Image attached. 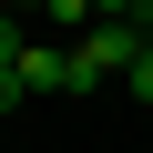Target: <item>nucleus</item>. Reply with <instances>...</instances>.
<instances>
[{
	"mask_svg": "<svg viewBox=\"0 0 153 153\" xmlns=\"http://www.w3.org/2000/svg\"><path fill=\"white\" fill-rule=\"evenodd\" d=\"M143 21H92L82 41H71V92H102V82H123V71L143 61Z\"/></svg>",
	"mask_w": 153,
	"mask_h": 153,
	"instance_id": "1",
	"label": "nucleus"
},
{
	"mask_svg": "<svg viewBox=\"0 0 153 153\" xmlns=\"http://www.w3.org/2000/svg\"><path fill=\"white\" fill-rule=\"evenodd\" d=\"M92 10H102V21H133V10H143V0H92Z\"/></svg>",
	"mask_w": 153,
	"mask_h": 153,
	"instance_id": "7",
	"label": "nucleus"
},
{
	"mask_svg": "<svg viewBox=\"0 0 153 153\" xmlns=\"http://www.w3.org/2000/svg\"><path fill=\"white\" fill-rule=\"evenodd\" d=\"M143 10H153V0H143Z\"/></svg>",
	"mask_w": 153,
	"mask_h": 153,
	"instance_id": "9",
	"label": "nucleus"
},
{
	"mask_svg": "<svg viewBox=\"0 0 153 153\" xmlns=\"http://www.w3.org/2000/svg\"><path fill=\"white\" fill-rule=\"evenodd\" d=\"M123 92H133V102H153V41H143V61L123 71Z\"/></svg>",
	"mask_w": 153,
	"mask_h": 153,
	"instance_id": "5",
	"label": "nucleus"
},
{
	"mask_svg": "<svg viewBox=\"0 0 153 153\" xmlns=\"http://www.w3.org/2000/svg\"><path fill=\"white\" fill-rule=\"evenodd\" d=\"M10 10H41V0H10Z\"/></svg>",
	"mask_w": 153,
	"mask_h": 153,
	"instance_id": "8",
	"label": "nucleus"
},
{
	"mask_svg": "<svg viewBox=\"0 0 153 153\" xmlns=\"http://www.w3.org/2000/svg\"><path fill=\"white\" fill-rule=\"evenodd\" d=\"M21 92H31V102H41V92H71V41L41 31V41L21 51Z\"/></svg>",
	"mask_w": 153,
	"mask_h": 153,
	"instance_id": "2",
	"label": "nucleus"
},
{
	"mask_svg": "<svg viewBox=\"0 0 153 153\" xmlns=\"http://www.w3.org/2000/svg\"><path fill=\"white\" fill-rule=\"evenodd\" d=\"M92 21H102V10H92V0H41V31H51V41H82Z\"/></svg>",
	"mask_w": 153,
	"mask_h": 153,
	"instance_id": "3",
	"label": "nucleus"
},
{
	"mask_svg": "<svg viewBox=\"0 0 153 153\" xmlns=\"http://www.w3.org/2000/svg\"><path fill=\"white\" fill-rule=\"evenodd\" d=\"M21 102H31V92H21V71H0V123H10Z\"/></svg>",
	"mask_w": 153,
	"mask_h": 153,
	"instance_id": "6",
	"label": "nucleus"
},
{
	"mask_svg": "<svg viewBox=\"0 0 153 153\" xmlns=\"http://www.w3.org/2000/svg\"><path fill=\"white\" fill-rule=\"evenodd\" d=\"M21 51H31V31H21V10L0 0V71H21Z\"/></svg>",
	"mask_w": 153,
	"mask_h": 153,
	"instance_id": "4",
	"label": "nucleus"
}]
</instances>
